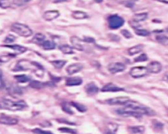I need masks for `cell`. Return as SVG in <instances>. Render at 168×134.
<instances>
[{
    "mask_svg": "<svg viewBox=\"0 0 168 134\" xmlns=\"http://www.w3.org/2000/svg\"><path fill=\"white\" fill-rule=\"evenodd\" d=\"M84 41L87 43H94L95 39L93 38H92V37H85Z\"/></svg>",
    "mask_w": 168,
    "mask_h": 134,
    "instance_id": "45",
    "label": "cell"
},
{
    "mask_svg": "<svg viewBox=\"0 0 168 134\" xmlns=\"http://www.w3.org/2000/svg\"><path fill=\"white\" fill-rule=\"evenodd\" d=\"M70 41H71L74 49L80 51H84V46L82 43V41L79 37L76 36H73L70 38Z\"/></svg>",
    "mask_w": 168,
    "mask_h": 134,
    "instance_id": "13",
    "label": "cell"
},
{
    "mask_svg": "<svg viewBox=\"0 0 168 134\" xmlns=\"http://www.w3.org/2000/svg\"><path fill=\"white\" fill-rule=\"evenodd\" d=\"M148 60V57L146 54H142L138 57L135 58L134 59L135 62H146Z\"/></svg>",
    "mask_w": 168,
    "mask_h": 134,
    "instance_id": "35",
    "label": "cell"
},
{
    "mask_svg": "<svg viewBox=\"0 0 168 134\" xmlns=\"http://www.w3.org/2000/svg\"><path fill=\"white\" fill-rule=\"evenodd\" d=\"M11 30L12 31L22 37H28L32 35V30L28 26L24 24L15 22L12 24Z\"/></svg>",
    "mask_w": 168,
    "mask_h": 134,
    "instance_id": "3",
    "label": "cell"
},
{
    "mask_svg": "<svg viewBox=\"0 0 168 134\" xmlns=\"http://www.w3.org/2000/svg\"><path fill=\"white\" fill-rule=\"evenodd\" d=\"M143 48H144L143 45L139 44V45H137L136 46L130 48V49L128 50V52L129 54V55L133 56L134 55H136V54H138L141 52L143 50Z\"/></svg>",
    "mask_w": 168,
    "mask_h": 134,
    "instance_id": "21",
    "label": "cell"
},
{
    "mask_svg": "<svg viewBox=\"0 0 168 134\" xmlns=\"http://www.w3.org/2000/svg\"><path fill=\"white\" fill-rule=\"evenodd\" d=\"M155 1L159 2H161V3H164L168 4V0H155Z\"/></svg>",
    "mask_w": 168,
    "mask_h": 134,
    "instance_id": "46",
    "label": "cell"
},
{
    "mask_svg": "<svg viewBox=\"0 0 168 134\" xmlns=\"http://www.w3.org/2000/svg\"><path fill=\"white\" fill-rule=\"evenodd\" d=\"M62 110L65 112H67V113L68 114H70V115H72L74 112L73 111H72V109H70V106H69L67 103H65L62 105Z\"/></svg>",
    "mask_w": 168,
    "mask_h": 134,
    "instance_id": "37",
    "label": "cell"
},
{
    "mask_svg": "<svg viewBox=\"0 0 168 134\" xmlns=\"http://www.w3.org/2000/svg\"><path fill=\"white\" fill-rule=\"evenodd\" d=\"M15 40H16V37L13 35L9 34L5 37V39L3 40V42L5 43L11 44V43H13Z\"/></svg>",
    "mask_w": 168,
    "mask_h": 134,
    "instance_id": "36",
    "label": "cell"
},
{
    "mask_svg": "<svg viewBox=\"0 0 168 134\" xmlns=\"http://www.w3.org/2000/svg\"><path fill=\"white\" fill-rule=\"evenodd\" d=\"M71 104L74 107H75V109H76L78 111L81 112H84L87 111V108L84 105L80 104L79 103H75V102H71Z\"/></svg>",
    "mask_w": 168,
    "mask_h": 134,
    "instance_id": "31",
    "label": "cell"
},
{
    "mask_svg": "<svg viewBox=\"0 0 168 134\" xmlns=\"http://www.w3.org/2000/svg\"><path fill=\"white\" fill-rule=\"evenodd\" d=\"M156 39L159 43L163 45L168 46V37L164 35H159L156 37Z\"/></svg>",
    "mask_w": 168,
    "mask_h": 134,
    "instance_id": "26",
    "label": "cell"
},
{
    "mask_svg": "<svg viewBox=\"0 0 168 134\" xmlns=\"http://www.w3.org/2000/svg\"><path fill=\"white\" fill-rule=\"evenodd\" d=\"M58 130L60 131L61 132L70 133V134H76L77 133L76 130H75L74 129H71V128H65V127L61 128H59Z\"/></svg>",
    "mask_w": 168,
    "mask_h": 134,
    "instance_id": "34",
    "label": "cell"
},
{
    "mask_svg": "<svg viewBox=\"0 0 168 134\" xmlns=\"http://www.w3.org/2000/svg\"><path fill=\"white\" fill-rule=\"evenodd\" d=\"M14 78L16 79V80H17L18 83H24L26 82H28L30 80V77L26 76V75H19L15 76Z\"/></svg>",
    "mask_w": 168,
    "mask_h": 134,
    "instance_id": "27",
    "label": "cell"
},
{
    "mask_svg": "<svg viewBox=\"0 0 168 134\" xmlns=\"http://www.w3.org/2000/svg\"><path fill=\"white\" fill-rule=\"evenodd\" d=\"M5 47L10 48V49H13L16 54H18V55H20V54H23L25 52L27 51V49L26 47L23 46H20L19 45H5Z\"/></svg>",
    "mask_w": 168,
    "mask_h": 134,
    "instance_id": "19",
    "label": "cell"
},
{
    "mask_svg": "<svg viewBox=\"0 0 168 134\" xmlns=\"http://www.w3.org/2000/svg\"><path fill=\"white\" fill-rule=\"evenodd\" d=\"M19 120L16 118H13L9 116H0V124H5V125H9V126H13L17 124Z\"/></svg>",
    "mask_w": 168,
    "mask_h": 134,
    "instance_id": "10",
    "label": "cell"
},
{
    "mask_svg": "<svg viewBox=\"0 0 168 134\" xmlns=\"http://www.w3.org/2000/svg\"><path fill=\"white\" fill-rule=\"evenodd\" d=\"M124 105L126 108L131 109L141 115H153L155 114L154 111L135 101L129 100Z\"/></svg>",
    "mask_w": 168,
    "mask_h": 134,
    "instance_id": "2",
    "label": "cell"
},
{
    "mask_svg": "<svg viewBox=\"0 0 168 134\" xmlns=\"http://www.w3.org/2000/svg\"><path fill=\"white\" fill-rule=\"evenodd\" d=\"M153 124L155 128V129L158 130H161L162 128H163V126H164L162 123H161L160 122L157 121V120H153Z\"/></svg>",
    "mask_w": 168,
    "mask_h": 134,
    "instance_id": "40",
    "label": "cell"
},
{
    "mask_svg": "<svg viewBox=\"0 0 168 134\" xmlns=\"http://www.w3.org/2000/svg\"><path fill=\"white\" fill-rule=\"evenodd\" d=\"M30 1L31 0H13L12 5L15 7H20L29 3Z\"/></svg>",
    "mask_w": 168,
    "mask_h": 134,
    "instance_id": "30",
    "label": "cell"
},
{
    "mask_svg": "<svg viewBox=\"0 0 168 134\" xmlns=\"http://www.w3.org/2000/svg\"><path fill=\"white\" fill-rule=\"evenodd\" d=\"M115 112L119 115L124 116V117H128V116H133L135 118H137V119H139V118L141 117L143 115H140L137 112H135L131 109H129L124 107L123 109H117L115 110Z\"/></svg>",
    "mask_w": 168,
    "mask_h": 134,
    "instance_id": "6",
    "label": "cell"
},
{
    "mask_svg": "<svg viewBox=\"0 0 168 134\" xmlns=\"http://www.w3.org/2000/svg\"><path fill=\"white\" fill-rule=\"evenodd\" d=\"M27 107V104L24 100L13 101L5 98H0V109L17 111L24 110Z\"/></svg>",
    "mask_w": 168,
    "mask_h": 134,
    "instance_id": "1",
    "label": "cell"
},
{
    "mask_svg": "<svg viewBox=\"0 0 168 134\" xmlns=\"http://www.w3.org/2000/svg\"><path fill=\"white\" fill-rule=\"evenodd\" d=\"M11 3L10 0H0V7L2 9H7L11 7Z\"/></svg>",
    "mask_w": 168,
    "mask_h": 134,
    "instance_id": "33",
    "label": "cell"
},
{
    "mask_svg": "<svg viewBox=\"0 0 168 134\" xmlns=\"http://www.w3.org/2000/svg\"><path fill=\"white\" fill-rule=\"evenodd\" d=\"M112 126H108V130L105 132V134H116V132L117 130V128H114V126H115L114 124H111Z\"/></svg>",
    "mask_w": 168,
    "mask_h": 134,
    "instance_id": "38",
    "label": "cell"
},
{
    "mask_svg": "<svg viewBox=\"0 0 168 134\" xmlns=\"http://www.w3.org/2000/svg\"><path fill=\"white\" fill-rule=\"evenodd\" d=\"M44 85L45 84H43L40 81H37V80H32L30 83V87L35 89H40L44 87Z\"/></svg>",
    "mask_w": 168,
    "mask_h": 134,
    "instance_id": "28",
    "label": "cell"
},
{
    "mask_svg": "<svg viewBox=\"0 0 168 134\" xmlns=\"http://www.w3.org/2000/svg\"><path fill=\"white\" fill-rule=\"evenodd\" d=\"M57 121H58L59 122H61V123H63V124H69V125H75L74 123L68 121L65 119H58V120H57Z\"/></svg>",
    "mask_w": 168,
    "mask_h": 134,
    "instance_id": "44",
    "label": "cell"
},
{
    "mask_svg": "<svg viewBox=\"0 0 168 134\" xmlns=\"http://www.w3.org/2000/svg\"><path fill=\"white\" fill-rule=\"evenodd\" d=\"M148 18V14L147 13H138L135 14L133 16V20L137 22H142L147 19Z\"/></svg>",
    "mask_w": 168,
    "mask_h": 134,
    "instance_id": "23",
    "label": "cell"
},
{
    "mask_svg": "<svg viewBox=\"0 0 168 134\" xmlns=\"http://www.w3.org/2000/svg\"><path fill=\"white\" fill-rule=\"evenodd\" d=\"M72 17L75 19L78 20H82V19H85L88 18V15L85 12L80 11V10H77V11H74L72 14Z\"/></svg>",
    "mask_w": 168,
    "mask_h": 134,
    "instance_id": "24",
    "label": "cell"
},
{
    "mask_svg": "<svg viewBox=\"0 0 168 134\" xmlns=\"http://www.w3.org/2000/svg\"><path fill=\"white\" fill-rule=\"evenodd\" d=\"M85 90L87 94L89 95H94L99 92V88L94 83H89L85 87Z\"/></svg>",
    "mask_w": 168,
    "mask_h": 134,
    "instance_id": "17",
    "label": "cell"
},
{
    "mask_svg": "<svg viewBox=\"0 0 168 134\" xmlns=\"http://www.w3.org/2000/svg\"><path fill=\"white\" fill-rule=\"evenodd\" d=\"M94 1L97 3H101L102 2V0H94Z\"/></svg>",
    "mask_w": 168,
    "mask_h": 134,
    "instance_id": "49",
    "label": "cell"
},
{
    "mask_svg": "<svg viewBox=\"0 0 168 134\" xmlns=\"http://www.w3.org/2000/svg\"><path fill=\"white\" fill-rule=\"evenodd\" d=\"M4 87V82L3 80V73L1 69H0V89Z\"/></svg>",
    "mask_w": 168,
    "mask_h": 134,
    "instance_id": "43",
    "label": "cell"
},
{
    "mask_svg": "<svg viewBox=\"0 0 168 134\" xmlns=\"http://www.w3.org/2000/svg\"><path fill=\"white\" fill-rule=\"evenodd\" d=\"M108 27L112 30H116L124 24V20L120 16L114 14L110 16L108 18Z\"/></svg>",
    "mask_w": 168,
    "mask_h": 134,
    "instance_id": "4",
    "label": "cell"
},
{
    "mask_svg": "<svg viewBox=\"0 0 168 134\" xmlns=\"http://www.w3.org/2000/svg\"><path fill=\"white\" fill-rule=\"evenodd\" d=\"M67 61L65 60H55L51 62L52 65L57 69H61L62 68L65 64H66Z\"/></svg>",
    "mask_w": 168,
    "mask_h": 134,
    "instance_id": "29",
    "label": "cell"
},
{
    "mask_svg": "<svg viewBox=\"0 0 168 134\" xmlns=\"http://www.w3.org/2000/svg\"><path fill=\"white\" fill-rule=\"evenodd\" d=\"M32 132H33L34 133H36V134H53L50 131L43 130L40 129V128H35V129H34Z\"/></svg>",
    "mask_w": 168,
    "mask_h": 134,
    "instance_id": "39",
    "label": "cell"
},
{
    "mask_svg": "<svg viewBox=\"0 0 168 134\" xmlns=\"http://www.w3.org/2000/svg\"><path fill=\"white\" fill-rule=\"evenodd\" d=\"M84 68V66L82 63H73L70 65L67 68V71L69 75H73L82 71Z\"/></svg>",
    "mask_w": 168,
    "mask_h": 134,
    "instance_id": "14",
    "label": "cell"
},
{
    "mask_svg": "<svg viewBox=\"0 0 168 134\" xmlns=\"http://www.w3.org/2000/svg\"><path fill=\"white\" fill-rule=\"evenodd\" d=\"M122 34L123 35V37H125L126 39H130L132 37V35L130 32L127 30H123L121 31Z\"/></svg>",
    "mask_w": 168,
    "mask_h": 134,
    "instance_id": "42",
    "label": "cell"
},
{
    "mask_svg": "<svg viewBox=\"0 0 168 134\" xmlns=\"http://www.w3.org/2000/svg\"><path fill=\"white\" fill-rule=\"evenodd\" d=\"M164 80L168 83V74H166L164 77Z\"/></svg>",
    "mask_w": 168,
    "mask_h": 134,
    "instance_id": "47",
    "label": "cell"
},
{
    "mask_svg": "<svg viewBox=\"0 0 168 134\" xmlns=\"http://www.w3.org/2000/svg\"><path fill=\"white\" fill-rule=\"evenodd\" d=\"M166 31L167 32V33H168V27H167V29H166Z\"/></svg>",
    "mask_w": 168,
    "mask_h": 134,
    "instance_id": "50",
    "label": "cell"
},
{
    "mask_svg": "<svg viewBox=\"0 0 168 134\" xmlns=\"http://www.w3.org/2000/svg\"><path fill=\"white\" fill-rule=\"evenodd\" d=\"M59 12L57 10H48L43 14V18L47 21H51L59 17Z\"/></svg>",
    "mask_w": 168,
    "mask_h": 134,
    "instance_id": "15",
    "label": "cell"
},
{
    "mask_svg": "<svg viewBox=\"0 0 168 134\" xmlns=\"http://www.w3.org/2000/svg\"><path fill=\"white\" fill-rule=\"evenodd\" d=\"M149 73V72L147 67L137 66L131 68V70H130L129 74L132 77L135 79H138L146 76Z\"/></svg>",
    "mask_w": 168,
    "mask_h": 134,
    "instance_id": "5",
    "label": "cell"
},
{
    "mask_svg": "<svg viewBox=\"0 0 168 134\" xmlns=\"http://www.w3.org/2000/svg\"><path fill=\"white\" fill-rule=\"evenodd\" d=\"M149 72L152 73H160L162 69V64L156 61H154L150 62L149 65L147 67Z\"/></svg>",
    "mask_w": 168,
    "mask_h": 134,
    "instance_id": "11",
    "label": "cell"
},
{
    "mask_svg": "<svg viewBox=\"0 0 168 134\" xmlns=\"http://www.w3.org/2000/svg\"><path fill=\"white\" fill-rule=\"evenodd\" d=\"M59 49L65 55H72L74 51L72 48L68 45H62L59 47Z\"/></svg>",
    "mask_w": 168,
    "mask_h": 134,
    "instance_id": "25",
    "label": "cell"
},
{
    "mask_svg": "<svg viewBox=\"0 0 168 134\" xmlns=\"http://www.w3.org/2000/svg\"><path fill=\"white\" fill-rule=\"evenodd\" d=\"M64 1H66V0H55L53 2L54 3H59V2H62Z\"/></svg>",
    "mask_w": 168,
    "mask_h": 134,
    "instance_id": "48",
    "label": "cell"
},
{
    "mask_svg": "<svg viewBox=\"0 0 168 134\" xmlns=\"http://www.w3.org/2000/svg\"><path fill=\"white\" fill-rule=\"evenodd\" d=\"M129 132L131 134H142L145 128L143 126H130L128 128Z\"/></svg>",
    "mask_w": 168,
    "mask_h": 134,
    "instance_id": "20",
    "label": "cell"
},
{
    "mask_svg": "<svg viewBox=\"0 0 168 134\" xmlns=\"http://www.w3.org/2000/svg\"><path fill=\"white\" fill-rule=\"evenodd\" d=\"M11 59V57L9 55H2L0 56V65H1L2 63H5V62H9Z\"/></svg>",
    "mask_w": 168,
    "mask_h": 134,
    "instance_id": "41",
    "label": "cell"
},
{
    "mask_svg": "<svg viewBox=\"0 0 168 134\" xmlns=\"http://www.w3.org/2000/svg\"><path fill=\"white\" fill-rule=\"evenodd\" d=\"M42 48L44 50L50 51V50H53L55 49L56 47V45L55 43L51 41H44L43 42V43L41 45Z\"/></svg>",
    "mask_w": 168,
    "mask_h": 134,
    "instance_id": "22",
    "label": "cell"
},
{
    "mask_svg": "<svg viewBox=\"0 0 168 134\" xmlns=\"http://www.w3.org/2000/svg\"><path fill=\"white\" fill-rule=\"evenodd\" d=\"M102 92H121V91H124V89L118 87L116 84L113 83H108L106 84L105 87L101 89Z\"/></svg>",
    "mask_w": 168,
    "mask_h": 134,
    "instance_id": "12",
    "label": "cell"
},
{
    "mask_svg": "<svg viewBox=\"0 0 168 134\" xmlns=\"http://www.w3.org/2000/svg\"><path fill=\"white\" fill-rule=\"evenodd\" d=\"M30 65L32 63H29L28 61L23 60L19 61L17 66L13 69V71H27L30 68Z\"/></svg>",
    "mask_w": 168,
    "mask_h": 134,
    "instance_id": "9",
    "label": "cell"
},
{
    "mask_svg": "<svg viewBox=\"0 0 168 134\" xmlns=\"http://www.w3.org/2000/svg\"><path fill=\"white\" fill-rule=\"evenodd\" d=\"M83 80L82 78L78 77H74L68 78L66 80V85L68 87H73V86H79L82 84Z\"/></svg>",
    "mask_w": 168,
    "mask_h": 134,
    "instance_id": "16",
    "label": "cell"
},
{
    "mask_svg": "<svg viewBox=\"0 0 168 134\" xmlns=\"http://www.w3.org/2000/svg\"><path fill=\"white\" fill-rule=\"evenodd\" d=\"M135 34L139 36L146 37V36H148L150 35V32L149 31H147V30L138 28V29H135Z\"/></svg>",
    "mask_w": 168,
    "mask_h": 134,
    "instance_id": "32",
    "label": "cell"
},
{
    "mask_svg": "<svg viewBox=\"0 0 168 134\" xmlns=\"http://www.w3.org/2000/svg\"><path fill=\"white\" fill-rule=\"evenodd\" d=\"M130 99L127 97H118L110 98L106 100L105 102L109 105H124L127 101H129Z\"/></svg>",
    "mask_w": 168,
    "mask_h": 134,
    "instance_id": "8",
    "label": "cell"
},
{
    "mask_svg": "<svg viewBox=\"0 0 168 134\" xmlns=\"http://www.w3.org/2000/svg\"><path fill=\"white\" fill-rule=\"evenodd\" d=\"M126 66L125 64L120 62H116L110 63L108 66V69L112 74H115L117 73L122 72L125 70Z\"/></svg>",
    "mask_w": 168,
    "mask_h": 134,
    "instance_id": "7",
    "label": "cell"
},
{
    "mask_svg": "<svg viewBox=\"0 0 168 134\" xmlns=\"http://www.w3.org/2000/svg\"><path fill=\"white\" fill-rule=\"evenodd\" d=\"M45 35H43L41 33H37L34 36L33 38L32 39L31 41L34 44L41 45L43 43V42L45 41Z\"/></svg>",
    "mask_w": 168,
    "mask_h": 134,
    "instance_id": "18",
    "label": "cell"
}]
</instances>
